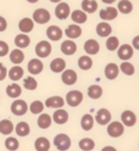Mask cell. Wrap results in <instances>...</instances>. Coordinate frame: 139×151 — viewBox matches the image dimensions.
<instances>
[{
	"label": "cell",
	"instance_id": "obj_5",
	"mask_svg": "<svg viewBox=\"0 0 139 151\" xmlns=\"http://www.w3.org/2000/svg\"><path fill=\"white\" fill-rule=\"evenodd\" d=\"M125 132V127L121 122H111L109 123V127H107V134L112 138H118L123 134Z\"/></svg>",
	"mask_w": 139,
	"mask_h": 151
},
{
	"label": "cell",
	"instance_id": "obj_12",
	"mask_svg": "<svg viewBox=\"0 0 139 151\" xmlns=\"http://www.w3.org/2000/svg\"><path fill=\"white\" fill-rule=\"evenodd\" d=\"M100 50V44L95 39H88L84 43V51L88 55H97Z\"/></svg>",
	"mask_w": 139,
	"mask_h": 151
},
{
	"label": "cell",
	"instance_id": "obj_4",
	"mask_svg": "<svg viewBox=\"0 0 139 151\" xmlns=\"http://www.w3.org/2000/svg\"><path fill=\"white\" fill-rule=\"evenodd\" d=\"M35 54L40 59L48 58V56L51 54V45H50V43L46 42V40H40L38 44L35 45Z\"/></svg>",
	"mask_w": 139,
	"mask_h": 151
},
{
	"label": "cell",
	"instance_id": "obj_16",
	"mask_svg": "<svg viewBox=\"0 0 139 151\" xmlns=\"http://www.w3.org/2000/svg\"><path fill=\"white\" fill-rule=\"evenodd\" d=\"M65 34H66L70 39H76L82 35V28L75 23V24H70L66 29H65Z\"/></svg>",
	"mask_w": 139,
	"mask_h": 151
},
{
	"label": "cell",
	"instance_id": "obj_1",
	"mask_svg": "<svg viewBox=\"0 0 139 151\" xmlns=\"http://www.w3.org/2000/svg\"><path fill=\"white\" fill-rule=\"evenodd\" d=\"M54 145L56 146V149L59 151H66L71 146V139H70L68 135L63 134V133L58 134L54 138Z\"/></svg>",
	"mask_w": 139,
	"mask_h": 151
},
{
	"label": "cell",
	"instance_id": "obj_40",
	"mask_svg": "<svg viewBox=\"0 0 139 151\" xmlns=\"http://www.w3.org/2000/svg\"><path fill=\"white\" fill-rule=\"evenodd\" d=\"M118 45H120V40L117 37H109L107 40H106V48L110 51H115L118 49Z\"/></svg>",
	"mask_w": 139,
	"mask_h": 151
},
{
	"label": "cell",
	"instance_id": "obj_38",
	"mask_svg": "<svg viewBox=\"0 0 139 151\" xmlns=\"http://www.w3.org/2000/svg\"><path fill=\"white\" fill-rule=\"evenodd\" d=\"M78 145H79V149H82L83 151H91L95 147L94 140H91L89 138H83L78 143Z\"/></svg>",
	"mask_w": 139,
	"mask_h": 151
},
{
	"label": "cell",
	"instance_id": "obj_42",
	"mask_svg": "<svg viewBox=\"0 0 139 151\" xmlns=\"http://www.w3.org/2000/svg\"><path fill=\"white\" fill-rule=\"evenodd\" d=\"M23 87L27 89V90H35L37 87H38V83H37V81L33 78V77H26L23 79Z\"/></svg>",
	"mask_w": 139,
	"mask_h": 151
},
{
	"label": "cell",
	"instance_id": "obj_18",
	"mask_svg": "<svg viewBox=\"0 0 139 151\" xmlns=\"http://www.w3.org/2000/svg\"><path fill=\"white\" fill-rule=\"evenodd\" d=\"M53 119H54V122H56L58 124H65L68 121V113H67L66 110L59 109V110H56L54 112Z\"/></svg>",
	"mask_w": 139,
	"mask_h": 151
},
{
	"label": "cell",
	"instance_id": "obj_48",
	"mask_svg": "<svg viewBox=\"0 0 139 151\" xmlns=\"http://www.w3.org/2000/svg\"><path fill=\"white\" fill-rule=\"evenodd\" d=\"M101 151H117V150L114 146H105V147H103Z\"/></svg>",
	"mask_w": 139,
	"mask_h": 151
},
{
	"label": "cell",
	"instance_id": "obj_13",
	"mask_svg": "<svg viewBox=\"0 0 139 151\" xmlns=\"http://www.w3.org/2000/svg\"><path fill=\"white\" fill-rule=\"evenodd\" d=\"M61 79L66 86H73L77 82V73L73 70H66V71H63Z\"/></svg>",
	"mask_w": 139,
	"mask_h": 151
},
{
	"label": "cell",
	"instance_id": "obj_11",
	"mask_svg": "<svg viewBox=\"0 0 139 151\" xmlns=\"http://www.w3.org/2000/svg\"><path fill=\"white\" fill-rule=\"evenodd\" d=\"M117 9L116 7H112V6H110V7H106V9H103V10L100 11V18L101 20H104V21H111V20H115V18L117 17Z\"/></svg>",
	"mask_w": 139,
	"mask_h": 151
},
{
	"label": "cell",
	"instance_id": "obj_46",
	"mask_svg": "<svg viewBox=\"0 0 139 151\" xmlns=\"http://www.w3.org/2000/svg\"><path fill=\"white\" fill-rule=\"evenodd\" d=\"M6 28H7V22H6V20H5L3 16H0V32L6 31Z\"/></svg>",
	"mask_w": 139,
	"mask_h": 151
},
{
	"label": "cell",
	"instance_id": "obj_27",
	"mask_svg": "<svg viewBox=\"0 0 139 151\" xmlns=\"http://www.w3.org/2000/svg\"><path fill=\"white\" fill-rule=\"evenodd\" d=\"M6 94H7V96H10L12 99H17L22 94V89H21V87L18 86V84L12 83V84H10V86H7Z\"/></svg>",
	"mask_w": 139,
	"mask_h": 151
},
{
	"label": "cell",
	"instance_id": "obj_50",
	"mask_svg": "<svg viewBox=\"0 0 139 151\" xmlns=\"http://www.w3.org/2000/svg\"><path fill=\"white\" fill-rule=\"evenodd\" d=\"M28 3H31V4H34V3H37V1H39V0H27Z\"/></svg>",
	"mask_w": 139,
	"mask_h": 151
},
{
	"label": "cell",
	"instance_id": "obj_7",
	"mask_svg": "<svg viewBox=\"0 0 139 151\" xmlns=\"http://www.w3.org/2000/svg\"><path fill=\"white\" fill-rule=\"evenodd\" d=\"M70 5L67 3H59L56 5V7H55V15H56V17L59 18V20H66V18L70 16Z\"/></svg>",
	"mask_w": 139,
	"mask_h": 151
},
{
	"label": "cell",
	"instance_id": "obj_49",
	"mask_svg": "<svg viewBox=\"0 0 139 151\" xmlns=\"http://www.w3.org/2000/svg\"><path fill=\"white\" fill-rule=\"evenodd\" d=\"M101 1H103L104 4H107V5H109V4H114L116 0H101Z\"/></svg>",
	"mask_w": 139,
	"mask_h": 151
},
{
	"label": "cell",
	"instance_id": "obj_6",
	"mask_svg": "<svg viewBox=\"0 0 139 151\" xmlns=\"http://www.w3.org/2000/svg\"><path fill=\"white\" fill-rule=\"evenodd\" d=\"M28 110V106L24 100H15L11 104V112L15 116H23Z\"/></svg>",
	"mask_w": 139,
	"mask_h": 151
},
{
	"label": "cell",
	"instance_id": "obj_10",
	"mask_svg": "<svg viewBox=\"0 0 139 151\" xmlns=\"http://www.w3.org/2000/svg\"><path fill=\"white\" fill-rule=\"evenodd\" d=\"M62 34H63L62 29L58 26H50V27H48V29H46V37L53 42L60 40L62 38Z\"/></svg>",
	"mask_w": 139,
	"mask_h": 151
},
{
	"label": "cell",
	"instance_id": "obj_14",
	"mask_svg": "<svg viewBox=\"0 0 139 151\" xmlns=\"http://www.w3.org/2000/svg\"><path fill=\"white\" fill-rule=\"evenodd\" d=\"M27 67H28V72L31 74H39L44 68V65L39 59H32Z\"/></svg>",
	"mask_w": 139,
	"mask_h": 151
},
{
	"label": "cell",
	"instance_id": "obj_9",
	"mask_svg": "<svg viewBox=\"0 0 139 151\" xmlns=\"http://www.w3.org/2000/svg\"><path fill=\"white\" fill-rule=\"evenodd\" d=\"M95 121L100 126H106L109 124V122L111 121V113L107 109H100L97 112V116H95Z\"/></svg>",
	"mask_w": 139,
	"mask_h": 151
},
{
	"label": "cell",
	"instance_id": "obj_33",
	"mask_svg": "<svg viewBox=\"0 0 139 151\" xmlns=\"http://www.w3.org/2000/svg\"><path fill=\"white\" fill-rule=\"evenodd\" d=\"M10 60H11V62L15 63V65L22 63L23 60H24V54H23V51H22L21 49H18V48L15 49V50H12L11 54H10Z\"/></svg>",
	"mask_w": 139,
	"mask_h": 151
},
{
	"label": "cell",
	"instance_id": "obj_36",
	"mask_svg": "<svg viewBox=\"0 0 139 151\" xmlns=\"http://www.w3.org/2000/svg\"><path fill=\"white\" fill-rule=\"evenodd\" d=\"M51 117L48 115V113H42L38 118V127L42 129H48L51 126Z\"/></svg>",
	"mask_w": 139,
	"mask_h": 151
},
{
	"label": "cell",
	"instance_id": "obj_43",
	"mask_svg": "<svg viewBox=\"0 0 139 151\" xmlns=\"http://www.w3.org/2000/svg\"><path fill=\"white\" fill-rule=\"evenodd\" d=\"M30 110H31L32 113H34V115H38V113L43 112V110H44V104H43L42 101H39V100H35V101H33V102L31 104Z\"/></svg>",
	"mask_w": 139,
	"mask_h": 151
},
{
	"label": "cell",
	"instance_id": "obj_37",
	"mask_svg": "<svg viewBox=\"0 0 139 151\" xmlns=\"http://www.w3.org/2000/svg\"><path fill=\"white\" fill-rule=\"evenodd\" d=\"M15 130H16L17 135H20V137H27V135L30 134L31 128H30L28 123H26V122H20V123L16 126Z\"/></svg>",
	"mask_w": 139,
	"mask_h": 151
},
{
	"label": "cell",
	"instance_id": "obj_35",
	"mask_svg": "<svg viewBox=\"0 0 139 151\" xmlns=\"http://www.w3.org/2000/svg\"><path fill=\"white\" fill-rule=\"evenodd\" d=\"M117 10L121 14H125V15L131 14L132 10H133V4L131 1H128V0H121V1H118Z\"/></svg>",
	"mask_w": 139,
	"mask_h": 151
},
{
	"label": "cell",
	"instance_id": "obj_51",
	"mask_svg": "<svg viewBox=\"0 0 139 151\" xmlns=\"http://www.w3.org/2000/svg\"><path fill=\"white\" fill-rule=\"evenodd\" d=\"M50 1H53V3H60L61 0H50Z\"/></svg>",
	"mask_w": 139,
	"mask_h": 151
},
{
	"label": "cell",
	"instance_id": "obj_24",
	"mask_svg": "<svg viewBox=\"0 0 139 151\" xmlns=\"http://www.w3.org/2000/svg\"><path fill=\"white\" fill-rule=\"evenodd\" d=\"M111 32H112V28H111V26L107 23V22H100L98 23L97 26V34L99 37H109L111 34Z\"/></svg>",
	"mask_w": 139,
	"mask_h": 151
},
{
	"label": "cell",
	"instance_id": "obj_29",
	"mask_svg": "<svg viewBox=\"0 0 139 151\" xmlns=\"http://www.w3.org/2000/svg\"><path fill=\"white\" fill-rule=\"evenodd\" d=\"M34 147L37 151H49L50 149V141L44 138V137H40L35 140L34 143Z\"/></svg>",
	"mask_w": 139,
	"mask_h": 151
},
{
	"label": "cell",
	"instance_id": "obj_47",
	"mask_svg": "<svg viewBox=\"0 0 139 151\" xmlns=\"http://www.w3.org/2000/svg\"><path fill=\"white\" fill-rule=\"evenodd\" d=\"M132 44H133V48H134V49L139 50V35H137V37H134V38H133Z\"/></svg>",
	"mask_w": 139,
	"mask_h": 151
},
{
	"label": "cell",
	"instance_id": "obj_26",
	"mask_svg": "<svg viewBox=\"0 0 139 151\" xmlns=\"http://www.w3.org/2000/svg\"><path fill=\"white\" fill-rule=\"evenodd\" d=\"M82 10L87 14H94L98 10V3L95 0H83Z\"/></svg>",
	"mask_w": 139,
	"mask_h": 151
},
{
	"label": "cell",
	"instance_id": "obj_23",
	"mask_svg": "<svg viewBox=\"0 0 139 151\" xmlns=\"http://www.w3.org/2000/svg\"><path fill=\"white\" fill-rule=\"evenodd\" d=\"M7 76H9V78H10L11 81H20L22 77H23V68L20 67L18 65L14 66V67H11L10 70H9L7 72Z\"/></svg>",
	"mask_w": 139,
	"mask_h": 151
},
{
	"label": "cell",
	"instance_id": "obj_21",
	"mask_svg": "<svg viewBox=\"0 0 139 151\" xmlns=\"http://www.w3.org/2000/svg\"><path fill=\"white\" fill-rule=\"evenodd\" d=\"M61 51L65 55H73L77 51V45L73 40H65L61 44Z\"/></svg>",
	"mask_w": 139,
	"mask_h": 151
},
{
	"label": "cell",
	"instance_id": "obj_34",
	"mask_svg": "<svg viewBox=\"0 0 139 151\" xmlns=\"http://www.w3.org/2000/svg\"><path fill=\"white\" fill-rule=\"evenodd\" d=\"M14 132V124L9 119H3L0 122V133L4 135H9Z\"/></svg>",
	"mask_w": 139,
	"mask_h": 151
},
{
	"label": "cell",
	"instance_id": "obj_20",
	"mask_svg": "<svg viewBox=\"0 0 139 151\" xmlns=\"http://www.w3.org/2000/svg\"><path fill=\"white\" fill-rule=\"evenodd\" d=\"M63 105H65V100L61 96H50L45 101V106L51 109H61Z\"/></svg>",
	"mask_w": 139,
	"mask_h": 151
},
{
	"label": "cell",
	"instance_id": "obj_45",
	"mask_svg": "<svg viewBox=\"0 0 139 151\" xmlns=\"http://www.w3.org/2000/svg\"><path fill=\"white\" fill-rule=\"evenodd\" d=\"M6 76H7V70L5 66L0 62V81H4L6 78Z\"/></svg>",
	"mask_w": 139,
	"mask_h": 151
},
{
	"label": "cell",
	"instance_id": "obj_25",
	"mask_svg": "<svg viewBox=\"0 0 139 151\" xmlns=\"http://www.w3.org/2000/svg\"><path fill=\"white\" fill-rule=\"evenodd\" d=\"M30 43H31V39H30V37L27 35L26 33L18 34V35H16V38H15V45L17 46L18 49H24V48H27V46L30 45Z\"/></svg>",
	"mask_w": 139,
	"mask_h": 151
},
{
	"label": "cell",
	"instance_id": "obj_28",
	"mask_svg": "<svg viewBox=\"0 0 139 151\" xmlns=\"http://www.w3.org/2000/svg\"><path fill=\"white\" fill-rule=\"evenodd\" d=\"M71 18L75 23L82 24V23L87 22V12H84L83 10H75L71 14Z\"/></svg>",
	"mask_w": 139,
	"mask_h": 151
},
{
	"label": "cell",
	"instance_id": "obj_15",
	"mask_svg": "<svg viewBox=\"0 0 139 151\" xmlns=\"http://www.w3.org/2000/svg\"><path fill=\"white\" fill-rule=\"evenodd\" d=\"M118 72H120L118 66L114 62H110V63L106 65V67H105V77L110 81L116 79L117 76H118Z\"/></svg>",
	"mask_w": 139,
	"mask_h": 151
},
{
	"label": "cell",
	"instance_id": "obj_31",
	"mask_svg": "<svg viewBox=\"0 0 139 151\" xmlns=\"http://www.w3.org/2000/svg\"><path fill=\"white\" fill-rule=\"evenodd\" d=\"M78 67L83 71H88L93 67V60L90 59L89 55L81 56V58L78 59Z\"/></svg>",
	"mask_w": 139,
	"mask_h": 151
},
{
	"label": "cell",
	"instance_id": "obj_39",
	"mask_svg": "<svg viewBox=\"0 0 139 151\" xmlns=\"http://www.w3.org/2000/svg\"><path fill=\"white\" fill-rule=\"evenodd\" d=\"M120 70H121L126 76H133L134 74V66L128 62V61H123L121 65H120Z\"/></svg>",
	"mask_w": 139,
	"mask_h": 151
},
{
	"label": "cell",
	"instance_id": "obj_2",
	"mask_svg": "<svg viewBox=\"0 0 139 151\" xmlns=\"http://www.w3.org/2000/svg\"><path fill=\"white\" fill-rule=\"evenodd\" d=\"M51 15L46 9H37L33 12V21L39 23V24H45L50 21Z\"/></svg>",
	"mask_w": 139,
	"mask_h": 151
},
{
	"label": "cell",
	"instance_id": "obj_17",
	"mask_svg": "<svg viewBox=\"0 0 139 151\" xmlns=\"http://www.w3.org/2000/svg\"><path fill=\"white\" fill-rule=\"evenodd\" d=\"M121 121L123 122V124L127 126V127H133L135 124V122H137V116L134 115V112L133 111H125L122 113V116H121Z\"/></svg>",
	"mask_w": 139,
	"mask_h": 151
},
{
	"label": "cell",
	"instance_id": "obj_41",
	"mask_svg": "<svg viewBox=\"0 0 139 151\" xmlns=\"http://www.w3.org/2000/svg\"><path fill=\"white\" fill-rule=\"evenodd\" d=\"M5 147L9 150V151H16L18 147H20V143L16 138H7L5 140Z\"/></svg>",
	"mask_w": 139,
	"mask_h": 151
},
{
	"label": "cell",
	"instance_id": "obj_8",
	"mask_svg": "<svg viewBox=\"0 0 139 151\" xmlns=\"http://www.w3.org/2000/svg\"><path fill=\"white\" fill-rule=\"evenodd\" d=\"M117 56L118 59H121L123 61H128L129 59L133 56V46L129 45V44H123L118 48L117 51Z\"/></svg>",
	"mask_w": 139,
	"mask_h": 151
},
{
	"label": "cell",
	"instance_id": "obj_44",
	"mask_svg": "<svg viewBox=\"0 0 139 151\" xmlns=\"http://www.w3.org/2000/svg\"><path fill=\"white\" fill-rule=\"evenodd\" d=\"M7 54H9V45H7V43L0 40V58L6 56Z\"/></svg>",
	"mask_w": 139,
	"mask_h": 151
},
{
	"label": "cell",
	"instance_id": "obj_30",
	"mask_svg": "<svg viewBox=\"0 0 139 151\" xmlns=\"http://www.w3.org/2000/svg\"><path fill=\"white\" fill-rule=\"evenodd\" d=\"M94 117H93L90 113H87V115H84L82 117L81 119V127L83 130H90L93 128V126H94Z\"/></svg>",
	"mask_w": 139,
	"mask_h": 151
},
{
	"label": "cell",
	"instance_id": "obj_22",
	"mask_svg": "<svg viewBox=\"0 0 139 151\" xmlns=\"http://www.w3.org/2000/svg\"><path fill=\"white\" fill-rule=\"evenodd\" d=\"M65 68H66V62H65L63 59L61 58H56L54 59L50 63V70L54 72V73H60V72H63Z\"/></svg>",
	"mask_w": 139,
	"mask_h": 151
},
{
	"label": "cell",
	"instance_id": "obj_3",
	"mask_svg": "<svg viewBox=\"0 0 139 151\" xmlns=\"http://www.w3.org/2000/svg\"><path fill=\"white\" fill-rule=\"evenodd\" d=\"M83 101V94L79 90H71L66 95V104L71 107H76Z\"/></svg>",
	"mask_w": 139,
	"mask_h": 151
},
{
	"label": "cell",
	"instance_id": "obj_32",
	"mask_svg": "<svg viewBox=\"0 0 139 151\" xmlns=\"http://www.w3.org/2000/svg\"><path fill=\"white\" fill-rule=\"evenodd\" d=\"M101 95H103V88L98 86V84H93V86H90L88 88V96L90 99L97 100V99L101 98Z\"/></svg>",
	"mask_w": 139,
	"mask_h": 151
},
{
	"label": "cell",
	"instance_id": "obj_19",
	"mask_svg": "<svg viewBox=\"0 0 139 151\" xmlns=\"http://www.w3.org/2000/svg\"><path fill=\"white\" fill-rule=\"evenodd\" d=\"M18 28L22 33H30L34 28V21L31 20L30 17H24L18 22Z\"/></svg>",
	"mask_w": 139,
	"mask_h": 151
}]
</instances>
